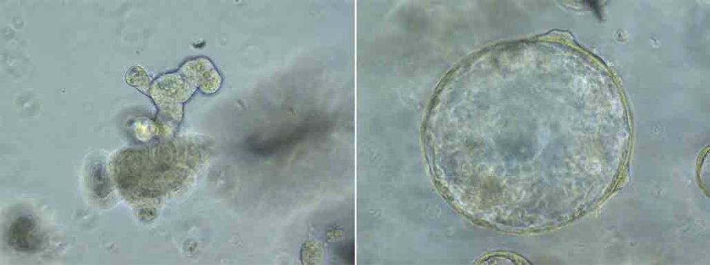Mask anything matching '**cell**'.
<instances>
[{"mask_svg": "<svg viewBox=\"0 0 710 265\" xmlns=\"http://www.w3.org/2000/svg\"><path fill=\"white\" fill-rule=\"evenodd\" d=\"M7 240L8 244L17 250L34 252L41 246L42 237L35 222L27 216H22L11 224Z\"/></svg>", "mask_w": 710, "mask_h": 265, "instance_id": "cell-1", "label": "cell"}]
</instances>
